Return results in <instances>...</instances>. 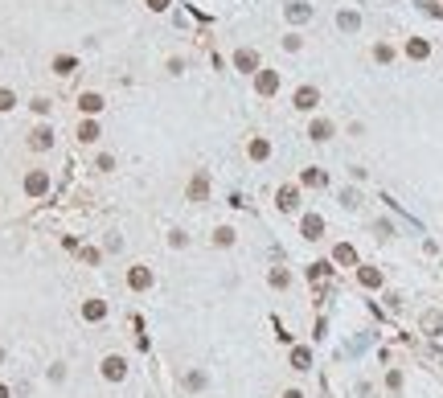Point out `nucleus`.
<instances>
[{
  "label": "nucleus",
  "mask_w": 443,
  "mask_h": 398,
  "mask_svg": "<svg viewBox=\"0 0 443 398\" xmlns=\"http://www.w3.org/2000/svg\"><path fill=\"white\" fill-rule=\"evenodd\" d=\"M119 374H123V361L111 357V361H107V378H119Z\"/></svg>",
  "instance_id": "1"
}]
</instances>
